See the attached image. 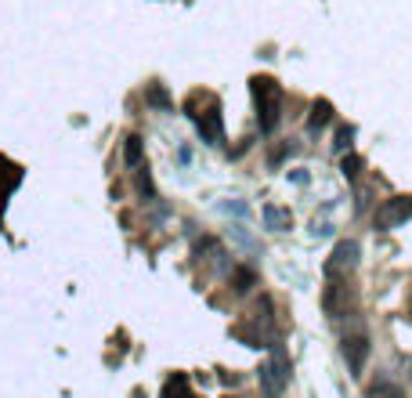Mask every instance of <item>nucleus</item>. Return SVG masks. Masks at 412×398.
I'll list each match as a JSON object with an SVG mask.
<instances>
[{
    "mask_svg": "<svg viewBox=\"0 0 412 398\" xmlns=\"http://www.w3.org/2000/svg\"><path fill=\"white\" fill-rule=\"evenodd\" d=\"M250 91H253V101H257V113H260V131L271 134L275 131V123H278V83L271 76H253L250 83Z\"/></svg>",
    "mask_w": 412,
    "mask_h": 398,
    "instance_id": "f257e3e1",
    "label": "nucleus"
},
{
    "mask_svg": "<svg viewBox=\"0 0 412 398\" xmlns=\"http://www.w3.org/2000/svg\"><path fill=\"white\" fill-rule=\"evenodd\" d=\"M286 381H290V359H286V351L275 344V355L268 359V366L260 369V384H264V395L275 398L282 388H286Z\"/></svg>",
    "mask_w": 412,
    "mask_h": 398,
    "instance_id": "f03ea898",
    "label": "nucleus"
},
{
    "mask_svg": "<svg viewBox=\"0 0 412 398\" xmlns=\"http://www.w3.org/2000/svg\"><path fill=\"white\" fill-rule=\"evenodd\" d=\"M358 257H362V246L355 239H343L333 246L329 261H325V271H329V276H347V271H355Z\"/></svg>",
    "mask_w": 412,
    "mask_h": 398,
    "instance_id": "7ed1b4c3",
    "label": "nucleus"
},
{
    "mask_svg": "<svg viewBox=\"0 0 412 398\" xmlns=\"http://www.w3.org/2000/svg\"><path fill=\"white\" fill-rule=\"evenodd\" d=\"M340 355H343L347 369H351L355 376H362V366L369 359V337L365 333H347V337L340 341Z\"/></svg>",
    "mask_w": 412,
    "mask_h": 398,
    "instance_id": "20e7f679",
    "label": "nucleus"
},
{
    "mask_svg": "<svg viewBox=\"0 0 412 398\" xmlns=\"http://www.w3.org/2000/svg\"><path fill=\"white\" fill-rule=\"evenodd\" d=\"M412 221V196H395V199H387L383 203V211L376 214V225L380 228H398Z\"/></svg>",
    "mask_w": 412,
    "mask_h": 398,
    "instance_id": "39448f33",
    "label": "nucleus"
},
{
    "mask_svg": "<svg viewBox=\"0 0 412 398\" xmlns=\"http://www.w3.org/2000/svg\"><path fill=\"white\" fill-rule=\"evenodd\" d=\"M192 120L199 123V131L210 145H221L225 141V127H221V106H210L206 113H192Z\"/></svg>",
    "mask_w": 412,
    "mask_h": 398,
    "instance_id": "423d86ee",
    "label": "nucleus"
},
{
    "mask_svg": "<svg viewBox=\"0 0 412 398\" xmlns=\"http://www.w3.org/2000/svg\"><path fill=\"white\" fill-rule=\"evenodd\" d=\"M325 311H329V319H343L351 311V290H347V283H329V290H325Z\"/></svg>",
    "mask_w": 412,
    "mask_h": 398,
    "instance_id": "0eeeda50",
    "label": "nucleus"
},
{
    "mask_svg": "<svg viewBox=\"0 0 412 398\" xmlns=\"http://www.w3.org/2000/svg\"><path fill=\"white\" fill-rule=\"evenodd\" d=\"M405 391H402V384L398 381H390V376L383 373V376H376L373 384L365 388V398H402Z\"/></svg>",
    "mask_w": 412,
    "mask_h": 398,
    "instance_id": "6e6552de",
    "label": "nucleus"
},
{
    "mask_svg": "<svg viewBox=\"0 0 412 398\" xmlns=\"http://www.w3.org/2000/svg\"><path fill=\"white\" fill-rule=\"evenodd\" d=\"M264 225L271 228V232H290L293 228V214L286 211V206H264Z\"/></svg>",
    "mask_w": 412,
    "mask_h": 398,
    "instance_id": "1a4fd4ad",
    "label": "nucleus"
},
{
    "mask_svg": "<svg viewBox=\"0 0 412 398\" xmlns=\"http://www.w3.org/2000/svg\"><path fill=\"white\" fill-rule=\"evenodd\" d=\"M333 120V106H329V101H325V98H318L315 101V106H311V120H308V131L315 134V131H322L325 127V123H329Z\"/></svg>",
    "mask_w": 412,
    "mask_h": 398,
    "instance_id": "9d476101",
    "label": "nucleus"
},
{
    "mask_svg": "<svg viewBox=\"0 0 412 398\" xmlns=\"http://www.w3.org/2000/svg\"><path fill=\"white\" fill-rule=\"evenodd\" d=\"M141 156H145V149H141V138H138V134H130V138H127V145H123V159H127L130 166H138V163H141Z\"/></svg>",
    "mask_w": 412,
    "mask_h": 398,
    "instance_id": "9b49d317",
    "label": "nucleus"
},
{
    "mask_svg": "<svg viewBox=\"0 0 412 398\" xmlns=\"http://www.w3.org/2000/svg\"><path fill=\"white\" fill-rule=\"evenodd\" d=\"M188 391V376L185 373H173L170 381L163 384V398H178V395H185Z\"/></svg>",
    "mask_w": 412,
    "mask_h": 398,
    "instance_id": "f8f14e48",
    "label": "nucleus"
},
{
    "mask_svg": "<svg viewBox=\"0 0 412 398\" xmlns=\"http://www.w3.org/2000/svg\"><path fill=\"white\" fill-rule=\"evenodd\" d=\"M148 106H156V109H170V91L163 87V83H152V87H148Z\"/></svg>",
    "mask_w": 412,
    "mask_h": 398,
    "instance_id": "ddd939ff",
    "label": "nucleus"
},
{
    "mask_svg": "<svg viewBox=\"0 0 412 398\" xmlns=\"http://www.w3.org/2000/svg\"><path fill=\"white\" fill-rule=\"evenodd\" d=\"M134 185H138V192H141L145 199L156 196V188H152V178H148V171H145V163H138V166H134Z\"/></svg>",
    "mask_w": 412,
    "mask_h": 398,
    "instance_id": "4468645a",
    "label": "nucleus"
},
{
    "mask_svg": "<svg viewBox=\"0 0 412 398\" xmlns=\"http://www.w3.org/2000/svg\"><path fill=\"white\" fill-rule=\"evenodd\" d=\"M351 138H355V127H351V123H343V127L336 131V141H333V149H336V152L351 149Z\"/></svg>",
    "mask_w": 412,
    "mask_h": 398,
    "instance_id": "2eb2a0df",
    "label": "nucleus"
},
{
    "mask_svg": "<svg viewBox=\"0 0 412 398\" xmlns=\"http://www.w3.org/2000/svg\"><path fill=\"white\" fill-rule=\"evenodd\" d=\"M340 166H343V178H347V181H355V178H358V171H362V159H358V156H343V163H340Z\"/></svg>",
    "mask_w": 412,
    "mask_h": 398,
    "instance_id": "dca6fc26",
    "label": "nucleus"
},
{
    "mask_svg": "<svg viewBox=\"0 0 412 398\" xmlns=\"http://www.w3.org/2000/svg\"><path fill=\"white\" fill-rule=\"evenodd\" d=\"M250 283H253V271H250V268H239V271H235V290H239V293H246Z\"/></svg>",
    "mask_w": 412,
    "mask_h": 398,
    "instance_id": "f3484780",
    "label": "nucleus"
},
{
    "mask_svg": "<svg viewBox=\"0 0 412 398\" xmlns=\"http://www.w3.org/2000/svg\"><path fill=\"white\" fill-rule=\"evenodd\" d=\"M178 398H195V395H192V391H185V395H178Z\"/></svg>",
    "mask_w": 412,
    "mask_h": 398,
    "instance_id": "a211bd4d",
    "label": "nucleus"
}]
</instances>
